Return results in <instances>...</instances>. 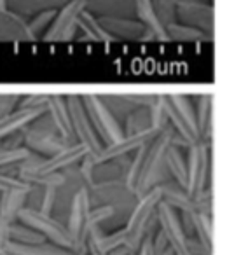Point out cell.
<instances>
[{"label": "cell", "mask_w": 227, "mask_h": 255, "mask_svg": "<svg viewBox=\"0 0 227 255\" xmlns=\"http://www.w3.org/2000/svg\"><path fill=\"white\" fill-rule=\"evenodd\" d=\"M171 145H173V131L170 126H166L149 143L140 147L135 156L129 159L124 182L133 189L136 198L171 180L166 170V152Z\"/></svg>", "instance_id": "cell-1"}, {"label": "cell", "mask_w": 227, "mask_h": 255, "mask_svg": "<svg viewBox=\"0 0 227 255\" xmlns=\"http://www.w3.org/2000/svg\"><path fill=\"white\" fill-rule=\"evenodd\" d=\"M166 116L168 126L173 131L175 147H191L198 142H203L198 131L194 114V102L184 95H166L157 96Z\"/></svg>", "instance_id": "cell-2"}, {"label": "cell", "mask_w": 227, "mask_h": 255, "mask_svg": "<svg viewBox=\"0 0 227 255\" xmlns=\"http://www.w3.org/2000/svg\"><path fill=\"white\" fill-rule=\"evenodd\" d=\"M161 203V192L159 187L152 189L147 194L140 196L129 213L128 220L122 226L126 236L124 247L131 252L133 255L138 252L142 241L147 236H154L157 233V205Z\"/></svg>", "instance_id": "cell-3"}, {"label": "cell", "mask_w": 227, "mask_h": 255, "mask_svg": "<svg viewBox=\"0 0 227 255\" xmlns=\"http://www.w3.org/2000/svg\"><path fill=\"white\" fill-rule=\"evenodd\" d=\"M88 192L89 199H91V206H110L114 210L112 220L109 222L103 233H107L109 229H117V227L124 226L136 199H138L133 189L124 180L93 184L88 187Z\"/></svg>", "instance_id": "cell-4"}, {"label": "cell", "mask_w": 227, "mask_h": 255, "mask_svg": "<svg viewBox=\"0 0 227 255\" xmlns=\"http://www.w3.org/2000/svg\"><path fill=\"white\" fill-rule=\"evenodd\" d=\"M72 0H7V9L19 14L21 18L33 16L40 11H58ZM88 11L96 16H133L131 0H86Z\"/></svg>", "instance_id": "cell-5"}, {"label": "cell", "mask_w": 227, "mask_h": 255, "mask_svg": "<svg viewBox=\"0 0 227 255\" xmlns=\"http://www.w3.org/2000/svg\"><path fill=\"white\" fill-rule=\"evenodd\" d=\"M84 110L88 114V119L95 129L100 142L105 145L117 142L124 136L122 133V123L109 110V107L103 103L102 96L98 95H84L81 96Z\"/></svg>", "instance_id": "cell-6"}, {"label": "cell", "mask_w": 227, "mask_h": 255, "mask_svg": "<svg viewBox=\"0 0 227 255\" xmlns=\"http://www.w3.org/2000/svg\"><path fill=\"white\" fill-rule=\"evenodd\" d=\"M91 208L93 206L88 187H84L74 196L67 219H65V227H67L72 240L70 250L77 255H88L86 254V241H88V234L91 231V222H89Z\"/></svg>", "instance_id": "cell-7"}, {"label": "cell", "mask_w": 227, "mask_h": 255, "mask_svg": "<svg viewBox=\"0 0 227 255\" xmlns=\"http://www.w3.org/2000/svg\"><path fill=\"white\" fill-rule=\"evenodd\" d=\"M19 135L23 136V147H26L30 152L37 154V156L44 154V157H49L53 154H56L58 150H61L63 147H67V143L61 140V136L58 135L54 126L51 124L47 114H44L39 119L30 123L25 129L19 131Z\"/></svg>", "instance_id": "cell-8"}, {"label": "cell", "mask_w": 227, "mask_h": 255, "mask_svg": "<svg viewBox=\"0 0 227 255\" xmlns=\"http://www.w3.org/2000/svg\"><path fill=\"white\" fill-rule=\"evenodd\" d=\"M187 182L185 191L191 196H198L199 192L206 191L212 175V145L210 142H198L187 147Z\"/></svg>", "instance_id": "cell-9"}, {"label": "cell", "mask_w": 227, "mask_h": 255, "mask_svg": "<svg viewBox=\"0 0 227 255\" xmlns=\"http://www.w3.org/2000/svg\"><path fill=\"white\" fill-rule=\"evenodd\" d=\"M18 222L35 229L39 234H42L44 240H46L47 243L56 245V247H61V248H67V250L72 248L70 234H68L65 224L60 222V220H56L54 217L47 215V213H42V212H39V210L26 208L25 206V208L19 210Z\"/></svg>", "instance_id": "cell-10"}, {"label": "cell", "mask_w": 227, "mask_h": 255, "mask_svg": "<svg viewBox=\"0 0 227 255\" xmlns=\"http://www.w3.org/2000/svg\"><path fill=\"white\" fill-rule=\"evenodd\" d=\"M65 98H67V107H68V114H70L75 143H79V145H82L88 150V157H96L100 154V150L103 149V143L100 142L91 123H89L81 96L70 95V96H65Z\"/></svg>", "instance_id": "cell-11"}, {"label": "cell", "mask_w": 227, "mask_h": 255, "mask_svg": "<svg viewBox=\"0 0 227 255\" xmlns=\"http://www.w3.org/2000/svg\"><path fill=\"white\" fill-rule=\"evenodd\" d=\"M88 9V2L86 0H72L63 7H60L54 14L53 21H51L49 28L42 35V40L46 42H67V40H74L75 35L79 33L77 28V19L82 11Z\"/></svg>", "instance_id": "cell-12"}, {"label": "cell", "mask_w": 227, "mask_h": 255, "mask_svg": "<svg viewBox=\"0 0 227 255\" xmlns=\"http://www.w3.org/2000/svg\"><path fill=\"white\" fill-rule=\"evenodd\" d=\"M213 12L215 9L208 0H180L175 9V21L212 37L213 26H215Z\"/></svg>", "instance_id": "cell-13"}, {"label": "cell", "mask_w": 227, "mask_h": 255, "mask_svg": "<svg viewBox=\"0 0 227 255\" xmlns=\"http://www.w3.org/2000/svg\"><path fill=\"white\" fill-rule=\"evenodd\" d=\"M157 227L166 238L168 245L173 250L175 255H191L187 248V236H185L184 229L178 220V213L173 208H170L164 203L157 205Z\"/></svg>", "instance_id": "cell-14"}, {"label": "cell", "mask_w": 227, "mask_h": 255, "mask_svg": "<svg viewBox=\"0 0 227 255\" xmlns=\"http://www.w3.org/2000/svg\"><path fill=\"white\" fill-rule=\"evenodd\" d=\"M46 114L49 117L51 124L54 126V129H56V133L61 136V140L67 145L75 143L70 114H68V107H67V98L61 95H47Z\"/></svg>", "instance_id": "cell-15"}, {"label": "cell", "mask_w": 227, "mask_h": 255, "mask_svg": "<svg viewBox=\"0 0 227 255\" xmlns=\"http://www.w3.org/2000/svg\"><path fill=\"white\" fill-rule=\"evenodd\" d=\"M98 21L114 40H143L145 35V26L135 18L98 16Z\"/></svg>", "instance_id": "cell-16"}, {"label": "cell", "mask_w": 227, "mask_h": 255, "mask_svg": "<svg viewBox=\"0 0 227 255\" xmlns=\"http://www.w3.org/2000/svg\"><path fill=\"white\" fill-rule=\"evenodd\" d=\"M46 114V107H16L4 117H0V142L7 136L18 135L30 123Z\"/></svg>", "instance_id": "cell-17"}, {"label": "cell", "mask_w": 227, "mask_h": 255, "mask_svg": "<svg viewBox=\"0 0 227 255\" xmlns=\"http://www.w3.org/2000/svg\"><path fill=\"white\" fill-rule=\"evenodd\" d=\"M26 19L11 9H0V42H32Z\"/></svg>", "instance_id": "cell-18"}, {"label": "cell", "mask_w": 227, "mask_h": 255, "mask_svg": "<svg viewBox=\"0 0 227 255\" xmlns=\"http://www.w3.org/2000/svg\"><path fill=\"white\" fill-rule=\"evenodd\" d=\"M77 28H79V32L84 33L86 40H91V42H115V40L103 30V26L100 25L98 16L93 14L88 9L79 14Z\"/></svg>", "instance_id": "cell-19"}, {"label": "cell", "mask_w": 227, "mask_h": 255, "mask_svg": "<svg viewBox=\"0 0 227 255\" xmlns=\"http://www.w3.org/2000/svg\"><path fill=\"white\" fill-rule=\"evenodd\" d=\"M26 147H11L9 143H0V173L16 175L18 166L30 156Z\"/></svg>", "instance_id": "cell-20"}, {"label": "cell", "mask_w": 227, "mask_h": 255, "mask_svg": "<svg viewBox=\"0 0 227 255\" xmlns=\"http://www.w3.org/2000/svg\"><path fill=\"white\" fill-rule=\"evenodd\" d=\"M28 192H9L0 194V222L12 224L18 220V213L26 205Z\"/></svg>", "instance_id": "cell-21"}, {"label": "cell", "mask_w": 227, "mask_h": 255, "mask_svg": "<svg viewBox=\"0 0 227 255\" xmlns=\"http://www.w3.org/2000/svg\"><path fill=\"white\" fill-rule=\"evenodd\" d=\"M194 114L199 136L203 142H210V136H212V96H199L198 102L194 103Z\"/></svg>", "instance_id": "cell-22"}, {"label": "cell", "mask_w": 227, "mask_h": 255, "mask_svg": "<svg viewBox=\"0 0 227 255\" xmlns=\"http://www.w3.org/2000/svg\"><path fill=\"white\" fill-rule=\"evenodd\" d=\"M166 170L170 173V178L185 189L187 182V164H185V156L182 154L180 147L171 145L166 152Z\"/></svg>", "instance_id": "cell-23"}, {"label": "cell", "mask_w": 227, "mask_h": 255, "mask_svg": "<svg viewBox=\"0 0 227 255\" xmlns=\"http://www.w3.org/2000/svg\"><path fill=\"white\" fill-rule=\"evenodd\" d=\"M4 250L7 252L9 255H77L72 250H67V248L56 247V245H51V243L35 245V247L7 243L4 247Z\"/></svg>", "instance_id": "cell-24"}, {"label": "cell", "mask_w": 227, "mask_h": 255, "mask_svg": "<svg viewBox=\"0 0 227 255\" xmlns=\"http://www.w3.org/2000/svg\"><path fill=\"white\" fill-rule=\"evenodd\" d=\"M9 243H16V245H26V247H35V245H42L47 243L44 240L42 234H39L35 229L25 226L21 222H12L9 227Z\"/></svg>", "instance_id": "cell-25"}, {"label": "cell", "mask_w": 227, "mask_h": 255, "mask_svg": "<svg viewBox=\"0 0 227 255\" xmlns=\"http://www.w3.org/2000/svg\"><path fill=\"white\" fill-rule=\"evenodd\" d=\"M164 32H166L168 40H177V42H205V40H212V37L205 35L199 30L180 25L177 21L164 26Z\"/></svg>", "instance_id": "cell-26"}, {"label": "cell", "mask_w": 227, "mask_h": 255, "mask_svg": "<svg viewBox=\"0 0 227 255\" xmlns=\"http://www.w3.org/2000/svg\"><path fill=\"white\" fill-rule=\"evenodd\" d=\"M192 236L203 245L213 248L212 213H192Z\"/></svg>", "instance_id": "cell-27"}, {"label": "cell", "mask_w": 227, "mask_h": 255, "mask_svg": "<svg viewBox=\"0 0 227 255\" xmlns=\"http://www.w3.org/2000/svg\"><path fill=\"white\" fill-rule=\"evenodd\" d=\"M56 11H40L37 14L32 16V19H26L30 33L33 35V39H42V35L46 33V30L49 28L51 21H53Z\"/></svg>", "instance_id": "cell-28"}, {"label": "cell", "mask_w": 227, "mask_h": 255, "mask_svg": "<svg viewBox=\"0 0 227 255\" xmlns=\"http://www.w3.org/2000/svg\"><path fill=\"white\" fill-rule=\"evenodd\" d=\"M180 0H152L154 11H156L159 21L163 23V26H168L171 23H175V9Z\"/></svg>", "instance_id": "cell-29"}, {"label": "cell", "mask_w": 227, "mask_h": 255, "mask_svg": "<svg viewBox=\"0 0 227 255\" xmlns=\"http://www.w3.org/2000/svg\"><path fill=\"white\" fill-rule=\"evenodd\" d=\"M32 185L19 180L16 175L0 173V194H9V192H28Z\"/></svg>", "instance_id": "cell-30"}, {"label": "cell", "mask_w": 227, "mask_h": 255, "mask_svg": "<svg viewBox=\"0 0 227 255\" xmlns=\"http://www.w3.org/2000/svg\"><path fill=\"white\" fill-rule=\"evenodd\" d=\"M100 241H102V247L105 248L107 252H114L117 250V248L124 247L126 243V236H124V229H115L112 233H102L100 236Z\"/></svg>", "instance_id": "cell-31"}, {"label": "cell", "mask_w": 227, "mask_h": 255, "mask_svg": "<svg viewBox=\"0 0 227 255\" xmlns=\"http://www.w3.org/2000/svg\"><path fill=\"white\" fill-rule=\"evenodd\" d=\"M102 233L103 231L100 227H91L88 234V241H86V254L88 255H109V252L102 247V241H100Z\"/></svg>", "instance_id": "cell-32"}, {"label": "cell", "mask_w": 227, "mask_h": 255, "mask_svg": "<svg viewBox=\"0 0 227 255\" xmlns=\"http://www.w3.org/2000/svg\"><path fill=\"white\" fill-rule=\"evenodd\" d=\"M152 252L154 255H175L173 250L170 248V245H168L166 238L163 236V233L159 229H157V233L152 238Z\"/></svg>", "instance_id": "cell-33"}, {"label": "cell", "mask_w": 227, "mask_h": 255, "mask_svg": "<svg viewBox=\"0 0 227 255\" xmlns=\"http://www.w3.org/2000/svg\"><path fill=\"white\" fill-rule=\"evenodd\" d=\"M19 100H21L19 95H0V117H4L5 114L14 110L18 107Z\"/></svg>", "instance_id": "cell-34"}, {"label": "cell", "mask_w": 227, "mask_h": 255, "mask_svg": "<svg viewBox=\"0 0 227 255\" xmlns=\"http://www.w3.org/2000/svg\"><path fill=\"white\" fill-rule=\"evenodd\" d=\"M152 238L154 236H147L145 240L142 241V245H140L136 255H154V252H152Z\"/></svg>", "instance_id": "cell-35"}, {"label": "cell", "mask_w": 227, "mask_h": 255, "mask_svg": "<svg viewBox=\"0 0 227 255\" xmlns=\"http://www.w3.org/2000/svg\"><path fill=\"white\" fill-rule=\"evenodd\" d=\"M0 255H9V254H7V252L4 250V248H0Z\"/></svg>", "instance_id": "cell-36"}, {"label": "cell", "mask_w": 227, "mask_h": 255, "mask_svg": "<svg viewBox=\"0 0 227 255\" xmlns=\"http://www.w3.org/2000/svg\"><path fill=\"white\" fill-rule=\"evenodd\" d=\"M135 255H136V254H135Z\"/></svg>", "instance_id": "cell-37"}]
</instances>
